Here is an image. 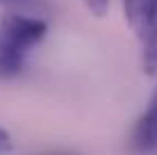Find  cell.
<instances>
[{"label": "cell", "instance_id": "3", "mask_svg": "<svg viewBox=\"0 0 157 155\" xmlns=\"http://www.w3.org/2000/svg\"><path fill=\"white\" fill-rule=\"evenodd\" d=\"M132 146L137 151H153L157 148V89L150 98L148 107L139 116L132 130Z\"/></svg>", "mask_w": 157, "mask_h": 155}, {"label": "cell", "instance_id": "8", "mask_svg": "<svg viewBox=\"0 0 157 155\" xmlns=\"http://www.w3.org/2000/svg\"><path fill=\"white\" fill-rule=\"evenodd\" d=\"M12 148H14L12 135H9L7 130H2V128H0V155H2V153H9Z\"/></svg>", "mask_w": 157, "mask_h": 155}, {"label": "cell", "instance_id": "5", "mask_svg": "<svg viewBox=\"0 0 157 155\" xmlns=\"http://www.w3.org/2000/svg\"><path fill=\"white\" fill-rule=\"evenodd\" d=\"M23 71V55L9 50L0 41V78H12Z\"/></svg>", "mask_w": 157, "mask_h": 155}, {"label": "cell", "instance_id": "9", "mask_svg": "<svg viewBox=\"0 0 157 155\" xmlns=\"http://www.w3.org/2000/svg\"><path fill=\"white\" fill-rule=\"evenodd\" d=\"M48 155H71V153H64V151H57V153H48Z\"/></svg>", "mask_w": 157, "mask_h": 155}, {"label": "cell", "instance_id": "2", "mask_svg": "<svg viewBox=\"0 0 157 155\" xmlns=\"http://www.w3.org/2000/svg\"><path fill=\"white\" fill-rule=\"evenodd\" d=\"M123 12L139 41H144L157 28V0H123Z\"/></svg>", "mask_w": 157, "mask_h": 155}, {"label": "cell", "instance_id": "6", "mask_svg": "<svg viewBox=\"0 0 157 155\" xmlns=\"http://www.w3.org/2000/svg\"><path fill=\"white\" fill-rule=\"evenodd\" d=\"M0 7H7L9 12H39L41 9V0H0Z\"/></svg>", "mask_w": 157, "mask_h": 155}, {"label": "cell", "instance_id": "7", "mask_svg": "<svg viewBox=\"0 0 157 155\" xmlns=\"http://www.w3.org/2000/svg\"><path fill=\"white\" fill-rule=\"evenodd\" d=\"M82 2L94 16H105L107 9H109V0H82Z\"/></svg>", "mask_w": 157, "mask_h": 155}, {"label": "cell", "instance_id": "4", "mask_svg": "<svg viewBox=\"0 0 157 155\" xmlns=\"http://www.w3.org/2000/svg\"><path fill=\"white\" fill-rule=\"evenodd\" d=\"M141 66L146 76L157 73V28L141 41Z\"/></svg>", "mask_w": 157, "mask_h": 155}, {"label": "cell", "instance_id": "1", "mask_svg": "<svg viewBox=\"0 0 157 155\" xmlns=\"http://www.w3.org/2000/svg\"><path fill=\"white\" fill-rule=\"evenodd\" d=\"M46 34L48 23L39 16H30L23 12H7L0 16V41L18 55L41 44Z\"/></svg>", "mask_w": 157, "mask_h": 155}]
</instances>
